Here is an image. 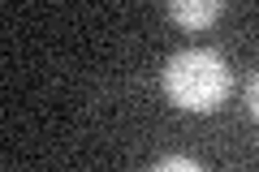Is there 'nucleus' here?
I'll return each instance as SVG.
<instances>
[{
	"label": "nucleus",
	"mask_w": 259,
	"mask_h": 172,
	"mask_svg": "<svg viewBox=\"0 0 259 172\" xmlns=\"http://www.w3.org/2000/svg\"><path fill=\"white\" fill-rule=\"evenodd\" d=\"M160 86L182 112H216L233 91V69L216 47H182L164 61Z\"/></svg>",
	"instance_id": "f257e3e1"
},
{
	"label": "nucleus",
	"mask_w": 259,
	"mask_h": 172,
	"mask_svg": "<svg viewBox=\"0 0 259 172\" xmlns=\"http://www.w3.org/2000/svg\"><path fill=\"white\" fill-rule=\"evenodd\" d=\"M221 13H225L221 0H173V5H168V18L182 30H207Z\"/></svg>",
	"instance_id": "f03ea898"
},
{
	"label": "nucleus",
	"mask_w": 259,
	"mask_h": 172,
	"mask_svg": "<svg viewBox=\"0 0 259 172\" xmlns=\"http://www.w3.org/2000/svg\"><path fill=\"white\" fill-rule=\"evenodd\" d=\"M151 172H203V163H194L190 155H164L151 163Z\"/></svg>",
	"instance_id": "7ed1b4c3"
},
{
	"label": "nucleus",
	"mask_w": 259,
	"mask_h": 172,
	"mask_svg": "<svg viewBox=\"0 0 259 172\" xmlns=\"http://www.w3.org/2000/svg\"><path fill=\"white\" fill-rule=\"evenodd\" d=\"M246 112L259 121V69L250 73V82H246Z\"/></svg>",
	"instance_id": "20e7f679"
}]
</instances>
